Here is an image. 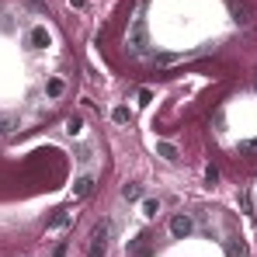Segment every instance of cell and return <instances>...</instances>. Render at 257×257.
<instances>
[{"instance_id": "30bf717a", "label": "cell", "mask_w": 257, "mask_h": 257, "mask_svg": "<svg viewBox=\"0 0 257 257\" xmlns=\"http://www.w3.org/2000/svg\"><path fill=\"white\" fill-rule=\"evenodd\" d=\"M14 128H18V122H14L11 115H4V111H0V136H7V132H14Z\"/></svg>"}, {"instance_id": "4fadbf2b", "label": "cell", "mask_w": 257, "mask_h": 257, "mask_svg": "<svg viewBox=\"0 0 257 257\" xmlns=\"http://www.w3.org/2000/svg\"><path fill=\"white\" fill-rule=\"evenodd\" d=\"M63 222H70V212H59V215L49 219V226H63Z\"/></svg>"}, {"instance_id": "3957f363", "label": "cell", "mask_w": 257, "mask_h": 257, "mask_svg": "<svg viewBox=\"0 0 257 257\" xmlns=\"http://www.w3.org/2000/svg\"><path fill=\"white\" fill-rule=\"evenodd\" d=\"M128 45H132V52H143V45H146V21H143V18H136V21H132Z\"/></svg>"}, {"instance_id": "6da1fadb", "label": "cell", "mask_w": 257, "mask_h": 257, "mask_svg": "<svg viewBox=\"0 0 257 257\" xmlns=\"http://www.w3.org/2000/svg\"><path fill=\"white\" fill-rule=\"evenodd\" d=\"M108 233H111L108 222H97V226H94V233H90V257L108 254Z\"/></svg>"}, {"instance_id": "7c38bea8", "label": "cell", "mask_w": 257, "mask_h": 257, "mask_svg": "<svg viewBox=\"0 0 257 257\" xmlns=\"http://www.w3.org/2000/svg\"><path fill=\"white\" fill-rule=\"evenodd\" d=\"M80 125H84V118H80V115H70V118H66V132H70V136H73V132H80Z\"/></svg>"}, {"instance_id": "8992f818", "label": "cell", "mask_w": 257, "mask_h": 257, "mask_svg": "<svg viewBox=\"0 0 257 257\" xmlns=\"http://www.w3.org/2000/svg\"><path fill=\"white\" fill-rule=\"evenodd\" d=\"M122 198H125V202H139V198H143V184H125V188H122Z\"/></svg>"}, {"instance_id": "8fae6325", "label": "cell", "mask_w": 257, "mask_h": 257, "mask_svg": "<svg viewBox=\"0 0 257 257\" xmlns=\"http://www.w3.org/2000/svg\"><path fill=\"white\" fill-rule=\"evenodd\" d=\"M111 118H115L118 125H125V122H128V108H125V104H118V108L111 111Z\"/></svg>"}, {"instance_id": "52a82bcc", "label": "cell", "mask_w": 257, "mask_h": 257, "mask_svg": "<svg viewBox=\"0 0 257 257\" xmlns=\"http://www.w3.org/2000/svg\"><path fill=\"white\" fill-rule=\"evenodd\" d=\"M157 153H160L164 160H171V164H174V160H181V157H177V150H174L171 143H157Z\"/></svg>"}, {"instance_id": "ba28073f", "label": "cell", "mask_w": 257, "mask_h": 257, "mask_svg": "<svg viewBox=\"0 0 257 257\" xmlns=\"http://www.w3.org/2000/svg\"><path fill=\"white\" fill-rule=\"evenodd\" d=\"M63 90H66V84H63V80H59V77H52V80H49V84H45V94H49V97H59V94H63Z\"/></svg>"}, {"instance_id": "277c9868", "label": "cell", "mask_w": 257, "mask_h": 257, "mask_svg": "<svg viewBox=\"0 0 257 257\" xmlns=\"http://www.w3.org/2000/svg\"><path fill=\"white\" fill-rule=\"evenodd\" d=\"M28 45H32V49H45V45H49V32H45L42 25H35V28L28 32Z\"/></svg>"}, {"instance_id": "7a4b0ae2", "label": "cell", "mask_w": 257, "mask_h": 257, "mask_svg": "<svg viewBox=\"0 0 257 257\" xmlns=\"http://www.w3.org/2000/svg\"><path fill=\"white\" fill-rule=\"evenodd\" d=\"M191 233H195L191 215H188V212H177V215L171 219V236H174V240H188Z\"/></svg>"}, {"instance_id": "9c48e42d", "label": "cell", "mask_w": 257, "mask_h": 257, "mask_svg": "<svg viewBox=\"0 0 257 257\" xmlns=\"http://www.w3.org/2000/svg\"><path fill=\"white\" fill-rule=\"evenodd\" d=\"M157 212H160V202H157V198H146V202H143V215H146V219H153Z\"/></svg>"}, {"instance_id": "5bb4252c", "label": "cell", "mask_w": 257, "mask_h": 257, "mask_svg": "<svg viewBox=\"0 0 257 257\" xmlns=\"http://www.w3.org/2000/svg\"><path fill=\"white\" fill-rule=\"evenodd\" d=\"M28 4H32V7H35V11H42V14H49V7H45L42 0H28Z\"/></svg>"}, {"instance_id": "5b68a950", "label": "cell", "mask_w": 257, "mask_h": 257, "mask_svg": "<svg viewBox=\"0 0 257 257\" xmlns=\"http://www.w3.org/2000/svg\"><path fill=\"white\" fill-rule=\"evenodd\" d=\"M90 188H94V177H90V174L77 177V181H73V198H87V195H90Z\"/></svg>"}]
</instances>
